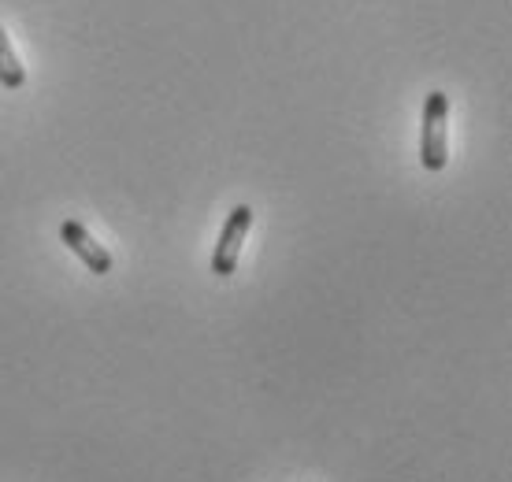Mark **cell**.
Returning a JSON list of instances; mask_svg holds the SVG:
<instances>
[{
    "label": "cell",
    "mask_w": 512,
    "mask_h": 482,
    "mask_svg": "<svg viewBox=\"0 0 512 482\" xmlns=\"http://www.w3.org/2000/svg\"><path fill=\"white\" fill-rule=\"evenodd\" d=\"M449 97L442 89L427 93V104H423V134H420V160L423 167L438 175L449 160Z\"/></svg>",
    "instance_id": "6da1fadb"
},
{
    "label": "cell",
    "mask_w": 512,
    "mask_h": 482,
    "mask_svg": "<svg viewBox=\"0 0 512 482\" xmlns=\"http://www.w3.org/2000/svg\"><path fill=\"white\" fill-rule=\"evenodd\" d=\"M249 227H253V208L249 204H234L223 230H219V241L212 249V275L219 279H231L238 271V260H242V245L249 238Z\"/></svg>",
    "instance_id": "7a4b0ae2"
},
{
    "label": "cell",
    "mask_w": 512,
    "mask_h": 482,
    "mask_svg": "<svg viewBox=\"0 0 512 482\" xmlns=\"http://www.w3.org/2000/svg\"><path fill=\"white\" fill-rule=\"evenodd\" d=\"M60 241H64L67 249H71V253H75L78 260H82V264L90 267L93 275H108V271L116 267L112 253L104 249L101 241H93V234L86 227H82L78 219H64V223H60Z\"/></svg>",
    "instance_id": "3957f363"
},
{
    "label": "cell",
    "mask_w": 512,
    "mask_h": 482,
    "mask_svg": "<svg viewBox=\"0 0 512 482\" xmlns=\"http://www.w3.org/2000/svg\"><path fill=\"white\" fill-rule=\"evenodd\" d=\"M23 82H26V71H23V64H19V56H15L8 34H4V26H0V86L23 89Z\"/></svg>",
    "instance_id": "277c9868"
}]
</instances>
